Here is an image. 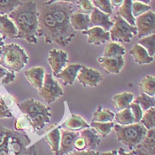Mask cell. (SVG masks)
Segmentation results:
<instances>
[{"instance_id":"6","label":"cell","mask_w":155,"mask_h":155,"mask_svg":"<svg viewBox=\"0 0 155 155\" xmlns=\"http://www.w3.org/2000/svg\"><path fill=\"white\" fill-rule=\"evenodd\" d=\"M114 129L118 142L128 146L131 151L143 141L147 133V130L140 123H133L127 126L114 124Z\"/></svg>"},{"instance_id":"3","label":"cell","mask_w":155,"mask_h":155,"mask_svg":"<svg viewBox=\"0 0 155 155\" xmlns=\"http://www.w3.org/2000/svg\"><path fill=\"white\" fill-rule=\"evenodd\" d=\"M36 6L38 15L37 36H44L47 44H56L64 47L59 26L50 12L47 1H37Z\"/></svg>"},{"instance_id":"48","label":"cell","mask_w":155,"mask_h":155,"mask_svg":"<svg viewBox=\"0 0 155 155\" xmlns=\"http://www.w3.org/2000/svg\"><path fill=\"white\" fill-rule=\"evenodd\" d=\"M110 3L113 7L114 6H120L122 5L123 1L122 0H112V1H110Z\"/></svg>"},{"instance_id":"18","label":"cell","mask_w":155,"mask_h":155,"mask_svg":"<svg viewBox=\"0 0 155 155\" xmlns=\"http://www.w3.org/2000/svg\"><path fill=\"white\" fill-rule=\"evenodd\" d=\"M24 75L30 85L39 91L44 84L45 70L43 67H34L24 72Z\"/></svg>"},{"instance_id":"15","label":"cell","mask_w":155,"mask_h":155,"mask_svg":"<svg viewBox=\"0 0 155 155\" xmlns=\"http://www.w3.org/2000/svg\"><path fill=\"white\" fill-rule=\"evenodd\" d=\"M114 26V21H111L110 15L106 14L94 7L93 11L90 14V28L93 27H99L105 31L109 30Z\"/></svg>"},{"instance_id":"4","label":"cell","mask_w":155,"mask_h":155,"mask_svg":"<svg viewBox=\"0 0 155 155\" xmlns=\"http://www.w3.org/2000/svg\"><path fill=\"white\" fill-rule=\"evenodd\" d=\"M30 138L26 135L0 125V155H19L28 148Z\"/></svg>"},{"instance_id":"14","label":"cell","mask_w":155,"mask_h":155,"mask_svg":"<svg viewBox=\"0 0 155 155\" xmlns=\"http://www.w3.org/2000/svg\"><path fill=\"white\" fill-rule=\"evenodd\" d=\"M78 132L69 131L67 130H60V142L59 155H68L74 149V142L79 137Z\"/></svg>"},{"instance_id":"43","label":"cell","mask_w":155,"mask_h":155,"mask_svg":"<svg viewBox=\"0 0 155 155\" xmlns=\"http://www.w3.org/2000/svg\"><path fill=\"white\" fill-rule=\"evenodd\" d=\"M30 127L31 126H30L28 119L26 118V116L19 118L16 120V122L14 123V129L16 131H22V130H25Z\"/></svg>"},{"instance_id":"22","label":"cell","mask_w":155,"mask_h":155,"mask_svg":"<svg viewBox=\"0 0 155 155\" xmlns=\"http://www.w3.org/2000/svg\"><path fill=\"white\" fill-rule=\"evenodd\" d=\"M0 35L4 38H17L18 31L8 15H0Z\"/></svg>"},{"instance_id":"12","label":"cell","mask_w":155,"mask_h":155,"mask_svg":"<svg viewBox=\"0 0 155 155\" xmlns=\"http://www.w3.org/2000/svg\"><path fill=\"white\" fill-rule=\"evenodd\" d=\"M68 60V53L65 51L52 49L49 51L47 61L50 65V68L52 71V74L56 76L58 74L63 70L66 67Z\"/></svg>"},{"instance_id":"52","label":"cell","mask_w":155,"mask_h":155,"mask_svg":"<svg viewBox=\"0 0 155 155\" xmlns=\"http://www.w3.org/2000/svg\"><path fill=\"white\" fill-rule=\"evenodd\" d=\"M5 45V42H4V39H3V37L2 36L0 35V48H2L3 46Z\"/></svg>"},{"instance_id":"19","label":"cell","mask_w":155,"mask_h":155,"mask_svg":"<svg viewBox=\"0 0 155 155\" xmlns=\"http://www.w3.org/2000/svg\"><path fill=\"white\" fill-rule=\"evenodd\" d=\"M82 67L83 66L81 64H69L65 67L63 70L56 75V77L60 79L64 85H72L76 80L77 74Z\"/></svg>"},{"instance_id":"30","label":"cell","mask_w":155,"mask_h":155,"mask_svg":"<svg viewBox=\"0 0 155 155\" xmlns=\"http://www.w3.org/2000/svg\"><path fill=\"white\" fill-rule=\"evenodd\" d=\"M28 119L31 128L34 130H41L44 129L45 124L48 123L51 120V115L47 114H36V115H30V116H26Z\"/></svg>"},{"instance_id":"16","label":"cell","mask_w":155,"mask_h":155,"mask_svg":"<svg viewBox=\"0 0 155 155\" xmlns=\"http://www.w3.org/2000/svg\"><path fill=\"white\" fill-rule=\"evenodd\" d=\"M83 35H87L88 43L93 45H105L110 40L109 32L105 31L103 28L99 27H93L85 31L82 32Z\"/></svg>"},{"instance_id":"42","label":"cell","mask_w":155,"mask_h":155,"mask_svg":"<svg viewBox=\"0 0 155 155\" xmlns=\"http://www.w3.org/2000/svg\"><path fill=\"white\" fill-rule=\"evenodd\" d=\"M12 114L3 98L0 97V119L12 118Z\"/></svg>"},{"instance_id":"26","label":"cell","mask_w":155,"mask_h":155,"mask_svg":"<svg viewBox=\"0 0 155 155\" xmlns=\"http://www.w3.org/2000/svg\"><path fill=\"white\" fill-rule=\"evenodd\" d=\"M45 140L51 147V152L54 155H59L60 142V128H55L51 131H50L45 136Z\"/></svg>"},{"instance_id":"44","label":"cell","mask_w":155,"mask_h":155,"mask_svg":"<svg viewBox=\"0 0 155 155\" xmlns=\"http://www.w3.org/2000/svg\"><path fill=\"white\" fill-rule=\"evenodd\" d=\"M74 149H76L77 151H85L86 150L85 142L80 136L74 142Z\"/></svg>"},{"instance_id":"5","label":"cell","mask_w":155,"mask_h":155,"mask_svg":"<svg viewBox=\"0 0 155 155\" xmlns=\"http://www.w3.org/2000/svg\"><path fill=\"white\" fill-rule=\"evenodd\" d=\"M0 66L8 71L20 72L28 62V56L23 48L16 44L5 45L2 47Z\"/></svg>"},{"instance_id":"7","label":"cell","mask_w":155,"mask_h":155,"mask_svg":"<svg viewBox=\"0 0 155 155\" xmlns=\"http://www.w3.org/2000/svg\"><path fill=\"white\" fill-rule=\"evenodd\" d=\"M137 28L127 23L119 15L114 17V26L109 30L110 39L114 43H130L133 36L137 35Z\"/></svg>"},{"instance_id":"32","label":"cell","mask_w":155,"mask_h":155,"mask_svg":"<svg viewBox=\"0 0 155 155\" xmlns=\"http://www.w3.org/2000/svg\"><path fill=\"white\" fill-rule=\"evenodd\" d=\"M114 119L118 122V124L121 125V126H127V125H130V124L135 123L131 111L129 107L120 110L117 114H115Z\"/></svg>"},{"instance_id":"37","label":"cell","mask_w":155,"mask_h":155,"mask_svg":"<svg viewBox=\"0 0 155 155\" xmlns=\"http://www.w3.org/2000/svg\"><path fill=\"white\" fill-rule=\"evenodd\" d=\"M139 45L145 49L147 53L149 54L150 57L154 58L155 54V35L145 36L138 40L137 43Z\"/></svg>"},{"instance_id":"47","label":"cell","mask_w":155,"mask_h":155,"mask_svg":"<svg viewBox=\"0 0 155 155\" xmlns=\"http://www.w3.org/2000/svg\"><path fill=\"white\" fill-rule=\"evenodd\" d=\"M19 155H36V147L35 146H31L29 148H27L23 153H21Z\"/></svg>"},{"instance_id":"33","label":"cell","mask_w":155,"mask_h":155,"mask_svg":"<svg viewBox=\"0 0 155 155\" xmlns=\"http://www.w3.org/2000/svg\"><path fill=\"white\" fill-rule=\"evenodd\" d=\"M114 123L112 122H95L91 121L90 127H91L100 137H106L107 135L110 134L112 130L114 129Z\"/></svg>"},{"instance_id":"24","label":"cell","mask_w":155,"mask_h":155,"mask_svg":"<svg viewBox=\"0 0 155 155\" xmlns=\"http://www.w3.org/2000/svg\"><path fill=\"white\" fill-rule=\"evenodd\" d=\"M130 54L134 59V61L139 65H144V64H150L152 63L154 58L150 57L145 49L139 45L138 44H136L130 51Z\"/></svg>"},{"instance_id":"45","label":"cell","mask_w":155,"mask_h":155,"mask_svg":"<svg viewBox=\"0 0 155 155\" xmlns=\"http://www.w3.org/2000/svg\"><path fill=\"white\" fill-rule=\"evenodd\" d=\"M15 77H16L15 73L9 71L8 74L5 75V76L3 78V80H2V84H3V85H7V84H11V83H12V82L15 80Z\"/></svg>"},{"instance_id":"23","label":"cell","mask_w":155,"mask_h":155,"mask_svg":"<svg viewBox=\"0 0 155 155\" xmlns=\"http://www.w3.org/2000/svg\"><path fill=\"white\" fill-rule=\"evenodd\" d=\"M60 128H65L67 130L76 132L78 130L90 128V124H88L81 116L76 114H71V116Z\"/></svg>"},{"instance_id":"53","label":"cell","mask_w":155,"mask_h":155,"mask_svg":"<svg viewBox=\"0 0 155 155\" xmlns=\"http://www.w3.org/2000/svg\"><path fill=\"white\" fill-rule=\"evenodd\" d=\"M2 53H3V51H2V48H0V59H1V56H2Z\"/></svg>"},{"instance_id":"38","label":"cell","mask_w":155,"mask_h":155,"mask_svg":"<svg viewBox=\"0 0 155 155\" xmlns=\"http://www.w3.org/2000/svg\"><path fill=\"white\" fill-rule=\"evenodd\" d=\"M149 11H151L150 5H147L144 2H140V1H131L132 15L135 19Z\"/></svg>"},{"instance_id":"39","label":"cell","mask_w":155,"mask_h":155,"mask_svg":"<svg viewBox=\"0 0 155 155\" xmlns=\"http://www.w3.org/2000/svg\"><path fill=\"white\" fill-rule=\"evenodd\" d=\"M91 2H92L93 6L102 12L108 14L110 16L114 13V8L111 5V3L109 0H95Z\"/></svg>"},{"instance_id":"25","label":"cell","mask_w":155,"mask_h":155,"mask_svg":"<svg viewBox=\"0 0 155 155\" xmlns=\"http://www.w3.org/2000/svg\"><path fill=\"white\" fill-rule=\"evenodd\" d=\"M134 99V95L130 92H121L113 96V104L116 110L120 111L129 107Z\"/></svg>"},{"instance_id":"31","label":"cell","mask_w":155,"mask_h":155,"mask_svg":"<svg viewBox=\"0 0 155 155\" xmlns=\"http://www.w3.org/2000/svg\"><path fill=\"white\" fill-rule=\"evenodd\" d=\"M139 91L141 93L153 97L155 94V78L153 75L144 76L139 83Z\"/></svg>"},{"instance_id":"40","label":"cell","mask_w":155,"mask_h":155,"mask_svg":"<svg viewBox=\"0 0 155 155\" xmlns=\"http://www.w3.org/2000/svg\"><path fill=\"white\" fill-rule=\"evenodd\" d=\"M129 108L130 109L131 111L132 115H133V118H134V121L135 123H139L140 122V120L143 116V111L141 107L137 105V104H135L132 102L131 104L129 106Z\"/></svg>"},{"instance_id":"28","label":"cell","mask_w":155,"mask_h":155,"mask_svg":"<svg viewBox=\"0 0 155 155\" xmlns=\"http://www.w3.org/2000/svg\"><path fill=\"white\" fill-rule=\"evenodd\" d=\"M114 120V113L111 110L98 106L93 114L91 121L95 122H112Z\"/></svg>"},{"instance_id":"35","label":"cell","mask_w":155,"mask_h":155,"mask_svg":"<svg viewBox=\"0 0 155 155\" xmlns=\"http://www.w3.org/2000/svg\"><path fill=\"white\" fill-rule=\"evenodd\" d=\"M21 0H0V15H8L22 4Z\"/></svg>"},{"instance_id":"27","label":"cell","mask_w":155,"mask_h":155,"mask_svg":"<svg viewBox=\"0 0 155 155\" xmlns=\"http://www.w3.org/2000/svg\"><path fill=\"white\" fill-rule=\"evenodd\" d=\"M117 12H118L117 15H119L120 18H122L127 23H129L130 26L135 27L136 19L132 15L131 0H124L122 5L119 6Z\"/></svg>"},{"instance_id":"10","label":"cell","mask_w":155,"mask_h":155,"mask_svg":"<svg viewBox=\"0 0 155 155\" xmlns=\"http://www.w3.org/2000/svg\"><path fill=\"white\" fill-rule=\"evenodd\" d=\"M103 77L100 72H98L95 68H87L83 66L82 68L79 70L76 80L83 87H91L97 88L99 83L102 81Z\"/></svg>"},{"instance_id":"20","label":"cell","mask_w":155,"mask_h":155,"mask_svg":"<svg viewBox=\"0 0 155 155\" xmlns=\"http://www.w3.org/2000/svg\"><path fill=\"white\" fill-rule=\"evenodd\" d=\"M79 134L85 142L86 150L95 151L96 148L101 143V137L91 127L82 130V131Z\"/></svg>"},{"instance_id":"46","label":"cell","mask_w":155,"mask_h":155,"mask_svg":"<svg viewBox=\"0 0 155 155\" xmlns=\"http://www.w3.org/2000/svg\"><path fill=\"white\" fill-rule=\"evenodd\" d=\"M68 155H99V153L96 152V151H89V150H85V151H76V152H72Z\"/></svg>"},{"instance_id":"41","label":"cell","mask_w":155,"mask_h":155,"mask_svg":"<svg viewBox=\"0 0 155 155\" xmlns=\"http://www.w3.org/2000/svg\"><path fill=\"white\" fill-rule=\"evenodd\" d=\"M78 5V6L80 7V9L83 11L82 12L86 13V14H91V12L94 9V6L92 5V2L90 0H80V1H76L74 2Z\"/></svg>"},{"instance_id":"29","label":"cell","mask_w":155,"mask_h":155,"mask_svg":"<svg viewBox=\"0 0 155 155\" xmlns=\"http://www.w3.org/2000/svg\"><path fill=\"white\" fill-rule=\"evenodd\" d=\"M126 51L125 48L118 43H109L106 45L103 51L104 58H115L119 56H123L125 54Z\"/></svg>"},{"instance_id":"50","label":"cell","mask_w":155,"mask_h":155,"mask_svg":"<svg viewBox=\"0 0 155 155\" xmlns=\"http://www.w3.org/2000/svg\"><path fill=\"white\" fill-rule=\"evenodd\" d=\"M99 155H118V152L116 150H114V151H111V152L99 153Z\"/></svg>"},{"instance_id":"11","label":"cell","mask_w":155,"mask_h":155,"mask_svg":"<svg viewBox=\"0 0 155 155\" xmlns=\"http://www.w3.org/2000/svg\"><path fill=\"white\" fill-rule=\"evenodd\" d=\"M18 107L21 112L24 114V116H30L36 114H47L51 116V108L33 98L27 99L20 103Z\"/></svg>"},{"instance_id":"36","label":"cell","mask_w":155,"mask_h":155,"mask_svg":"<svg viewBox=\"0 0 155 155\" xmlns=\"http://www.w3.org/2000/svg\"><path fill=\"white\" fill-rule=\"evenodd\" d=\"M155 109L154 107L150 108L143 114V116L140 120V124L147 130H153L155 127Z\"/></svg>"},{"instance_id":"49","label":"cell","mask_w":155,"mask_h":155,"mask_svg":"<svg viewBox=\"0 0 155 155\" xmlns=\"http://www.w3.org/2000/svg\"><path fill=\"white\" fill-rule=\"evenodd\" d=\"M8 73H9V71H8L7 69H5V68H4L3 67L0 66V79H1L2 77H5V75H7Z\"/></svg>"},{"instance_id":"17","label":"cell","mask_w":155,"mask_h":155,"mask_svg":"<svg viewBox=\"0 0 155 155\" xmlns=\"http://www.w3.org/2000/svg\"><path fill=\"white\" fill-rule=\"evenodd\" d=\"M97 62L104 68V70L111 74H119L123 66L124 58L123 56H119L115 58H104L100 57L97 59Z\"/></svg>"},{"instance_id":"1","label":"cell","mask_w":155,"mask_h":155,"mask_svg":"<svg viewBox=\"0 0 155 155\" xmlns=\"http://www.w3.org/2000/svg\"><path fill=\"white\" fill-rule=\"evenodd\" d=\"M8 17L14 23L18 36L17 38L24 39L29 44H37L38 15L36 1H23Z\"/></svg>"},{"instance_id":"8","label":"cell","mask_w":155,"mask_h":155,"mask_svg":"<svg viewBox=\"0 0 155 155\" xmlns=\"http://www.w3.org/2000/svg\"><path fill=\"white\" fill-rule=\"evenodd\" d=\"M38 94L47 105H51L64 95V91L59 83L53 78L52 74H45L44 84L38 91Z\"/></svg>"},{"instance_id":"2","label":"cell","mask_w":155,"mask_h":155,"mask_svg":"<svg viewBox=\"0 0 155 155\" xmlns=\"http://www.w3.org/2000/svg\"><path fill=\"white\" fill-rule=\"evenodd\" d=\"M52 17L59 26L64 47L70 44L75 36V31L72 28L70 16L74 11V2L71 1H47Z\"/></svg>"},{"instance_id":"51","label":"cell","mask_w":155,"mask_h":155,"mask_svg":"<svg viewBox=\"0 0 155 155\" xmlns=\"http://www.w3.org/2000/svg\"><path fill=\"white\" fill-rule=\"evenodd\" d=\"M117 152H118V155H134V153H133L132 152H130V153H127V152H125L122 148H120Z\"/></svg>"},{"instance_id":"9","label":"cell","mask_w":155,"mask_h":155,"mask_svg":"<svg viewBox=\"0 0 155 155\" xmlns=\"http://www.w3.org/2000/svg\"><path fill=\"white\" fill-rule=\"evenodd\" d=\"M135 27L137 28V36L141 39L145 36L154 35L155 14L153 11L143 13L136 18Z\"/></svg>"},{"instance_id":"21","label":"cell","mask_w":155,"mask_h":155,"mask_svg":"<svg viewBox=\"0 0 155 155\" xmlns=\"http://www.w3.org/2000/svg\"><path fill=\"white\" fill-rule=\"evenodd\" d=\"M70 24L74 31H85L90 28V15L82 12H73L70 16Z\"/></svg>"},{"instance_id":"13","label":"cell","mask_w":155,"mask_h":155,"mask_svg":"<svg viewBox=\"0 0 155 155\" xmlns=\"http://www.w3.org/2000/svg\"><path fill=\"white\" fill-rule=\"evenodd\" d=\"M154 133V129L147 130L144 139L131 151L134 155H155Z\"/></svg>"},{"instance_id":"34","label":"cell","mask_w":155,"mask_h":155,"mask_svg":"<svg viewBox=\"0 0 155 155\" xmlns=\"http://www.w3.org/2000/svg\"><path fill=\"white\" fill-rule=\"evenodd\" d=\"M132 102L135 103V104H137L141 107L143 112L147 111L150 108L154 107V99H153V97L146 95V94H143V93H141L140 95L137 96L136 98H134Z\"/></svg>"}]
</instances>
